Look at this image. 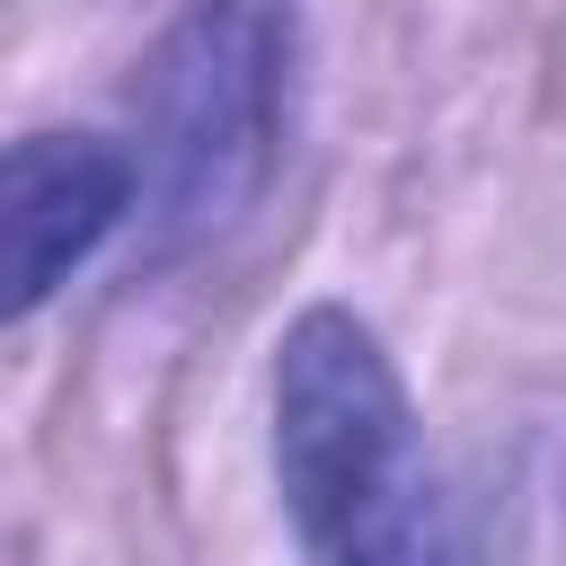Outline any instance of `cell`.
I'll return each instance as SVG.
<instances>
[{"label": "cell", "instance_id": "obj_3", "mask_svg": "<svg viewBox=\"0 0 566 566\" xmlns=\"http://www.w3.org/2000/svg\"><path fill=\"white\" fill-rule=\"evenodd\" d=\"M142 203V159L106 133L44 124L0 142V327L35 318Z\"/></svg>", "mask_w": 566, "mask_h": 566}, {"label": "cell", "instance_id": "obj_2", "mask_svg": "<svg viewBox=\"0 0 566 566\" xmlns=\"http://www.w3.org/2000/svg\"><path fill=\"white\" fill-rule=\"evenodd\" d=\"M301 97V0H186L150 44L142 106V212L150 265L221 248L274 186Z\"/></svg>", "mask_w": 566, "mask_h": 566}, {"label": "cell", "instance_id": "obj_1", "mask_svg": "<svg viewBox=\"0 0 566 566\" xmlns=\"http://www.w3.org/2000/svg\"><path fill=\"white\" fill-rule=\"evenodd\" d=\"M265 442L301 566H469L416 389L363 310L310 301L274 336Z\"/></svg>", "mask_w": 566, "mask_h": 566}]
</instances>
